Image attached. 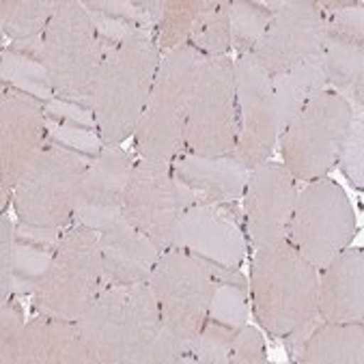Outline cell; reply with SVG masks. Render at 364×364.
<instances>
[{
	"label": "cell",
	"instance_id": "6da1fadb",
	"mask_svg": "<svg viewBox=\"0 0 364 364\" xmlns=\"http://www.w3.org/2000/svg\"><path fill=\"white\" fill-rule=\"evenodd\" d=\"M76 326L93 364H149L164 330L149 282L104 287Z\"/></svg>",
	"mask_w": 364,
	"mask_h": 364
},
{
	"label": "cell",
	"instance_id": "7a4b0ae2",
	"mask_svg": "<svg viewBox=\"0 0 364 364\" xmlns=\"http://www.w3.org/2000/svg\"><path fill=\"white\" fill-rule=\"evenodd\" d=\"M160 58L156 31L147 28H138L123 41L106 46L93 87V114L104 144H121L134 136Z\"/></svg>",
	"mask_w": 364,
	"mask_h": 364
},
{
	"label": "cell",
	"instance_id": "3957f363",
	"mask_svg": "<svg viewBox=\"0 0 364 364\" xmlns=\"http://www.w3.org/2000/svg\"><path fill=\"white\" fill-rule=\"evenodd\" d=\"M255 317L276 338H291L309 328L317 315V267L287 237L255 248L250 287Z\"/></svg>",
	"mask_w": 364,
	"mask_h": 364
},
{
	"label": "cell",
	"instance_id": "277c9868",
	"mask_svg": "<svg viewBox=\"0 0 364 364\" xmlns=\"http://www.w3.org/2000/svg\"><path fill=\"white\" fill-rule=\"evenodd\" d=\"M203 54L192 46L162 54L144 112L134 132V149L142 160L173 162L183 151L188 108Z\"/></svg>",
	"mask_w": 364,
	"mask_h": 364
},
{
	"label": "cell",
	"instance_id": "5b68a950",
	"mask_svg": "<svg viewBox=\"0 0 364 364\" xmlns=\"http://www.w3.org/2000/svg\"><path fill=\"white\" fill-rule=\"evenodd\" d=\"M106 54V41L97 33L80 0H60L43 31L41 63L54 95L93 110V87Z\"/></svg>",
	"mask_w": 364,
	"mask_h": 364
},
{
	"label": "cell",
	"instance_id": "8992f818",
	"mask_svg": "<svg viewBox=\"0 0 364 364\" xmlns=\"http://www.w3.org/2000/svg\"><path fill=\"white\" fill-rule=\"evenodd\" d=\"M93 158L48 140L11 192L18 225L65 231L74 223L76 200Z\"/></svg>",
	"mask_w": 364,
	"mask_h": 364
},
{
	"label": "cell",
	"instance_id": "52a82bcc",
	"mask_svg": "<svg viewBox=\"0 0 364 364\" xmlns=\"http://www.w3.org/2000/svg\"><path fill=\"white\" fill-rule=\"evenodd\" d=\"M106 287L97 233L76 223L65 229L50 269L31 296L39 315L78 321Z\"/></svg>",
	"mask_w": 364,
	"mask_h": 364
},
{
	"label": "cell",
	"instance_id": "ba28073f",
	"mask_svg": "<svg viewBox=\"0 0 364 364\" xmlns=\"http://www.w3.org/2000/svg\"><path fill=\"white\" fill-rule=\"evenodd\" d=\"M235 274H240V269H215L198 257L175 246L160 255L147 282L160 306L164 326L186 345L188 355L192 341L207 321L218 282L229 280Z\"/></svg>",
	"mask_w": 364,
	"mask_h": 364
},
{
	"label": "cell",
	"instance_id": "9c48e42d",
	"mask_svg": "<svg viewBox=\"0 0 364 364\" xmlns=\"http://www.w3.org/2000/svg\"><path fill=\"white\" fill-rule=\"evenodd\" d=\"M353 106L334 91L313 95L278 136L287 171L296 181L326 177L336 164L343 140L353 123Z\"/></svg>",
	"mask_w": 364,
	"mask_h": 364
},
{
	"label": "cell",
	"instance_id": "30bf717a",
	"mask_svg": "<svg viewBox=\"0 0 364 364\" xmlns=\"http://www.w3.org/2000/svg\"><path fill=\"white\" fill-rule=\"evenodd\" d=\"M235 60L229 54L203 56L183 134V151L200 158L231 156L237 144Z\"/></svg>",
	"mask_w": 364,
	"mask_h": 364
},
{
	"label": "cell",
	"instance_id": "8fae6325",
	"mask_svg": "<svg viewBox=\"0 0 364 364\" xmlns=\"http://www.w3.org/2000/svg\"><path fill=\"white\" fill-rule=\"evenodd\" d=\"M284 237L311 265L321 269L355 237V211L347 192L326 177L306 181L298 190Z\"/></svg>",
	"mask_w": 364,
	"mask_h": 364
},
{
	"label": "cell",
	"instance_id": "7c38bea8",
	"mask_svg": "<svg viewBox=\"0 0 364 364\" xmlns=\"http://www.w3.org/2000/svg\"><path fill=\"white\" fill-rule=\"evenodd\" d=\"M196 200H200V194L175 173L173 162L140 158L132 166L121 209L127 220L164 252L173 246L181 215Z\"/></svg>",
	"mask_w": 364,
	"mask_h": 364
},
{
	"label": "cell",
	"instance_id": "4fadbf2b",
	"mask_svg": "<svg viewBox=\"0 0 364 364\" xmlns=\"http://www.w3.org/2000/svg\"><path fill=\"white\" fill-rule=\"evenodd\" d=\"M173 246L215 269L237 272L248 252L244 218L233 203L200 198L181 215Z\"/></svg>",
	"mask_w": 364,
	"mask_h": 364
},
{
	"label": "cell",
	"instance_id": "5bb4252c",
	"mask_svg": "<svg viewBox=\"0 0 364 364\" xmlns=\"http://www.w3.org/2000/svg\"><path fill=\"white\" fill-rule=\"evenodd\" d=\"M74 220L97 233L106 287L149 280L162 250L127 220L121 207H76Z\"/></svg>",
	"mask_w": 364,
	"mask_h": 364
},
{
	"label": "cell",
	"instance_id": "9a60e30c",
	"mask_svg": "<svg viewBox=\"0 0 364 364\" xmlns=\"http://www.w3.org/2000/svg\"><path fill=\"white\" fill-rule=\"evenodd\" d=\"M235 100L240 134L233 156L252 171L274 154L278 142V119L272 76L250 52L235 58Z\"/></svg>",
	"mask_w": 364,
	"mask_h": 364
},
{
	"label": "cell",
	"instance_id": "2e32d148",
	"mask_svg": "<svg viewBox=\"0 0 364 364\" xmlns=\"http://www.w3.org/2000/svg\"><path fill=\"white\" fill-rule=\"evenodd\" d=\"M46 144V104L28 93L5 87L0 100V207L3 211L9 205L16 183Z\"/></svg>",
	"mask_w": 364,
	"mask_h": 364
},
{
	"label": "cell",
	"instance_id": "e0dca14e",
	"mask_svg": "<svg viewBox=\"0 0 364 364\" xmlns=\"http://www.w3.org/2000/svg\"><path fill=\"white\" fill-rule=\"evenodd\" d=\"M326 41V14L313 0H287L252 48L257 63L274 78L321 52Z\"/></svg>",
	"mask_w": 364,
	"mask_h": 364
},
{
	"label": "cell",
	"instance_id": "ac0fdd59",
	"mask_svg": "<svg viewBox=\"0 0 364 364\" xmlns=\"http://www.w3.org/2000/svg\"><path fill=\"white\" fill-rule=\"evenodd\" d=\"M242 198L248 244L259 248L287 235L296 209L298 181L291 177L284 164L267 160L252 168Z\"/></svg>",
	"mask_w": 364,
	"mask_h": 364
},
{
	"label": "cell",
	"instance_id": "d6986e66",
	"mask_svg": "<svg viewBox=\"0 0 364 364\" xmlns=\"http://www.w3.org/2000/svg\"><path fill=\"white\" fill-rule=\"evenodd\" d=\"M317 315L330 323H355L364 317V255L345 248L317 269Z\"/></svg>",
	"mask_w": 364,
	"mask_h": 364
},
{
	"label": "cell",
	"instance_id": "ffe728a7",
	"mask_svg": "<svg viewBox=\"0 0 364 364\" xmlns=\"http://www.w3.org/2000/svg\"><path fill=\"white\" fill-rule=\"evenodd\" d=\"M18 364H93L76 321L37 315L26 321Z\"/></svg>",
	"mask_w": 364,
	"mask_h": 364
},
{
	"label": "cell",
	"instance_id": "44dd1931",
	"mask_svg": "<svg viewBox=\"0 0 364 364\" xmlns=\"http://www.w3.org/2000/svg\"><path fill=\"white\" fill-rule=\"evenodd\" d=\"M173 168L194 192L200 194V198L218 203H233L242 198L252 173L233 154L200 158L181 151L173 158Z\"/></svg>",
	"mask_w": 364,
	"mask_h": 364
},
{
	"label": "cell",
	"instance_id": "7402d4cb",
	"mask_svg": "<svg viewBox=\"0 0 364 364\" xmlns=\"http://www.w3.org/2000/svg\"><path fill=\"white\" fill-rule=\"evenodd\" d=\"M294 358L302 364H360L364 360L362 321L330 323L319 317L291 336Z\"/></svg>",
	"mask_w": 364,
	"mask_h": 364
},
{
	"label": "cell",
	"instance_id": "603a6c76",
	"mask_svg": "<svg viewBox=\"0 0 364 364\" xmlns=\"http://www.w3.org/2000/svg\"><path fill=\"white\" fill-rule=\"evenodd\" d=\"M132 158L119 144H104L91 160L76 207H121L132 175Z\"/></svg>",
	"mask_w": 364,
	"mask_h": 364
},
{
	"label": "cell",
	"instance_id": "cb8c5ba5",
	"mask_svg": "<svg viewBox=\"0 0 364 364\" xmlns=\"http://www.w3.org/2000/svg\"><path fill=\"white\" fill-rule=\"evenodd\" d=\"M326 63H323V48L321 52L309 56L306 60L298 63L282 74L272 78L274 89V106L278 119V136L287 129V125L298 117V112L306 106V102L326 91Z\"/></svg>",
	"mask_w": 364,
	"mask_h": 364
},
{
	"label": "cell",
	"instance_id": "d4e9b609",
	"mask_svg": "<svg viewBox=\"0 0 364 364\" xmlns=\"http://www.w3.org/2000/svg\"><path fill=\"white\" fill-rule=\"evenodd\" d=\"M323 63H326V80L334 89V93L345 97L351 106L355 102L358 110H362V87H364L362 41L326 33Z\"/></svg>",
	"mask_w": 364,
	"mask_h": 364
},
{
	"label": "cell",
	"instance_id": "484cf974",
	"mask_svg": "<svg viewBox=\"0 0 364 364\" xmlns=\"http://www.w3.org/2000/svg\"><path fill=\"white\" fill-rule=\"evenodd\" d=\"M60 0H3L0 3V26L14 41L41 37Z\"/></svg>",
	"mask_w": 364,
	"mask_h": 364
},
{
	"label": "cell",
	"instance_id": "4316f807",
	"mask_svg": "<svg viewBox=\"0 0 364 364\" xmlns=\"http://www.w3.org/2000/svg\"><path fill=\"white\" fill-rule=\"evenodd\" d=\"M213 0H175L164 3L162 18L156 28V41L162 54L188 46L196 24L209 11Z\"/></svg>",
	"mask_w": 364,
	"mask_h": 364
},
{
	"label": "cell",
	"instance_id": "83f0119b",
	"mask_svg": "<svg viewBox=\"0 0 364 364\" xmlns=\"http://www.w3.org/2000/svg\"><path fill=\"white\" fill-rule=\"evenodd\" d=\"M0 78L5 87H11L16 91L28 93L43 104H48L54 95L48 69L39 58L20 54L11 48L3 50V63H0Z\"/></svg>",
	"mask_w": 364,
	"mask_h": 364
},
{
	"label": "cell",
	"instance_id": "f1b7e54d",
	"mask_svg": "<svg viewBox=\"0 0 364 364\" xmlns=\"http://www.w3.org/2000/svg\"><path fill=\"white\" fill-rule=\"evenodd\" d=\"M56 248L39 244L16 233L14 257H11V287L14 296H33L37 284L50 269Z\"/></svg>",
	"mask_w": 364,
	"mask_h": 364
},
{
	"label": "cell",
	"instance_id": "f546056e",
	"mask_svg": "<svg viewBox=\"0 0 364 364\" xmlns=\"http://www.w3.org/2000/svg\"><path fill=\"white\" fill-rule=\"evenodd\" d=\"M207 319L235 332L248 323V282L244 276L218 282Z\"/></svg>",
	"mask_w": 364,
	"mask_h": 364
},
{
	"label": "cell",
	"instance_id": "4dcf8cb0",
	"mask_svg": "<svg viewBox=\"0 0 364 364\" xmlns=\"http://www.w3.org/2000/svg\"><path fill=\"white\" fill-rule=\"evenodd\" d=\"M188 46L203 56H223L231 50V20L227 0H213L209 11L196 24Z\"/></svg>",
	"mask_w": 364,
	"mask_h": 364
},
{
	"label": "cell",
	"instance_id": "1f68e13d",
	"mask_svg": "<svg viewBox=\"0 0 364 364\" xmlns=\"http://www.w3.org/2000/svg\"><path fill=\"white\" fill-rule=\"evenodd\" d=\"M229 20H231V48H235L240 54L252 52V48L263 37L272 14L255 0H237V3H229Z\"/></svg>",
	"mask_w": 364,
	"mask_h": 364
},
{
	"label": "cell",
	"instance_id": "d6a6232c",
	"mask_svg": "<svg viewBox=\"0 0 364 364\" xmlns=\"http://www.w3.org/2000/svg\"><path fill=\"white\" fill-rule=\"evenodd\" d=\"M235 336H237L235 330L207 319L203 330L190 345V355L194 362H203V364H229Z\"/></svg>",
	"mask_w": 364,
	"mask_h": 364
},
{
	"label": "cell",
	"instance_id": "836d02e7",
	"mask_svg": "<svg viewBox=\"0 0 364 364\" xmlns=\"http://www.w3.org/2000/svg\"><path fill=\"white\" fill-rule=\"evenodd\" d=\"M336 164L345 173V177L358 188H364V119L362 112H355L353 123L343 140Z\"/></svg>",
	"mask_w": 364,
	"mask_h": 364
},
{
	"label": "cell",
	"instance_id": "e575fe53",
	"mask_svg": "<svg viewBox=\"0 0 364 364\" xmlns=\"http://www.w3.org/2000/svg\"><path fill=\"white\" fill-rule=\"evenodd\" d=\"M48 121V140L60 144L65 149L78 151L87 158H95L104 149V140L97 129H87L80 125H69L58 121Z\"/></svg>",
	"mask_w": 364,
	"mask_h": 364
},
{
	"label": "cell",
	"instance_id": "d590c367",
	"mask_svg": "<svg viewBox=\"0 0 364 364\" xmlns=\"http://www.w3.org/2000/svg\"><path fill=\"white\" fill-rule=\"evenodd\" d=\"M24 328V313L14 300L0 304V362L3 364H18V349Z\"/></svg>",
	"mask_w": 364,
	"mask_h": 364
},
{
	"label": "cell",
	"instance_id": "8d00e7d4",
	"mask_svg": "<svg viewBox=\"0 0 364 364\" xmlns=\"http://www.w3.org/2000/svg\"><path fill=\"white\" fill-rule=\"evenodd\" d=\"M14 244H16V225L3 213V218H0V304H7L14 296V287H11Z\"/></svg>",
	"mask_w": 364,
	"mask_h": 364
},
{
	"label": "cell",
	"instance_id": "74e56055",
	"mask_svg": "<svg viewBox=\"0 0 364 364\" xmlns=\"http://www.w3.org/2000/svg\"><path fill=\"white\" fill-rule=\"evenodd\" d=\"M263 362H267L265 341L257 328L246 323L235 336L229 364H263Z\"/></svg>",
	"mask_w": 364,
	"mask_h": 364
},
{
	"label": "cell",
	"instance_id": "f35d334b",
	"mask_svg": "<svg viewBox=\"0 0 364 364\" xmlns=\"http://www.w3.org/2000/svg\"><path fill=\"white\" fill-rule=\"evenodd\" d=\"M46 119L58 121V123H69V125H80V127H87V129H97L95 114H93L91 108L71 104V102L60 100V97H52L46 104Z\"/></svg>",
	"mask_w": 364,
	"mask_h": 364
}]
</instances>
